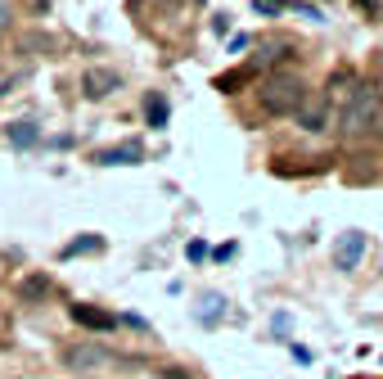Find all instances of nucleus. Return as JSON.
<instances>
[{
  "mask_svg": "<svg viewBox=\"0 0 383 379\" xmlns=\"http://www.w3.org/2000/svg\"><path fill=\"white\" fill-rule=\"evenodd\" d=\"M5 136H9V145H14V149H28V145L41 140V131H36V122L28 118V122H9V131H5Z\"/></svg>",
  "mask_w": 383,
  "mask_h": 379,
  "instance_id": "9",
  "label": "nucleus"
},
{
  "mask_svg": "<svg viewBox=\"0 0 383 379\" xmlns=\"http://www.w3.org/2000/svg\"><path fill=\"white\" fill-rule=\"evenodd\" d=\"M217 307H221V298H217V293H212V298H203V321H217Z\"/></svg>",
  "mask_w": 383,
  "mask_h": 379,
  "instance_id": "14",
  "label": "nucleus"
},
{
  "mask_svg": "<svg viewBox=\"0 0 383 379\" xmlns=\"http://www.w3.org/2000/svg\"><path fill=\"white\" fill-rule=\"evenodd\" d=\"M257 77V68L248 64V68H234V72H221V77H217V91H226V95H234V91H239V86H248V81Z\"/></svg>",
  "mask_w": 383,
  "mask_h": 379,
  "instance_id": "10",
  "label": "nucleus"
},
{
  "mask_svg": "<svg viewBox=\"0 0 383 379\" xmlns=\"http://www.w3.org/2000/svg\"><path fill=\"white\" fill-rule=\"evenodd\" d=\"M122 86V72L118 68H91L81 77V95L86 100H104V95H113Z\"/></svg>",
  "mask_w": 383,
  "mask_h": 379,
  "instance_id": "4",
  "label": "nucleus"
},
{
  "mask_svg": "<svg viewBox=\"0 0 383 379\" xmlns=\"http://www.w3.org/2000/svg\"><path fill=\"white\" fill-rule=\"evenodd\" d=\"M365 258V235L361 230H343L338 244H333V271H356Z\"/></svg>",
  "mask_w": 383,
  "mask_h": 379,
  "instance_id": "3",
  "label": "nucleus"
},
{
  "mask_svg": "<svg viewBox=\"0 0 383 379\" xmlns=\"http://www.w3.org/2000/svg\"><path fill=\"white\" fill-rule=\"evenodd\" d=\"M338 131L348 140H370V136H383V95L375 86H361L348 100V108H343L338 118Z\"/></svg>",
  "mask_w": 383,
  "mask_h": 379,
  "instance_id": "1",
  "label": "nucleus"
},
{
  "mask_svg": "<svg viewBox=\"0 0 383 379\" xmlns=\"http://www.w3.org/2000/svg\"><path fill=\"white\" fill-rule=\"evenodd\" d=\"M293 118H298L302 131H325L329 127V100H307Z\"/></svg>",
  "mask_w": 383,
  "mask_h": 379,
  "instance_id": "7",
  "label": "nucleus"
},
{
  "mask_svg": "<svg viewBox=\"0 0 383 379\" xmlns=\"http://www.w3.org/2000/svg\"><path fill=\"white\" fill-rule=\"evenodd\" d=\"M64 361L72 366V370H81V366H104V361H108V352H104V348H68V352H64Z\"/></svg>",
  "mask_w": 383,
  "mask_h": 379,
  "instance_id": "8",
  "label": "nucleus"
},
{
  "mask_svg": "<svg viewBox=\"0 0 383 379\" xmlns=\"http://www.w3.org/2000/svg\"><path fill=\"white\" fill-rule=\"evenodd\" d=\"M144 118H149V127H167V100L158 91L144 100Z\"/></svg>",
  "mask_w": 383,
  "mask_h": 379,
  "instance_id": "11",
  "label": "nucleus"
},
{
  "mask_svg": "<svg viewBox=\"0 0 383 379\" xmlns=\"http://www.w3.org/2000/svg\"><path fill=\"white\" fill-rule=\"evenodd\" d=\"M95 249H104V239L100 235H81V239H72L59 258H81V253H95Z\"/></svg>",
  "mask_w": 383,
  "mask_h": 379,
  "instance_id": "12",
  "label": "nucleus"
},
{
  "mask_svg": "<svg viewBox=\"0 0 383 379\" xmlns=\"http://www.w3.org/2000/svg\"><path fill=\"white\" fill-rule=\"evenodd\" d=\"M356 5H361V9H375V0H356Z\"/></svg>",
  "mask_w": 383,
  "mask_h": 379,
  "instance_id": "17",
  "label": "nucleus"
},
{
  "mask_svg": "<svg viewBox=\"0 0 383 379\" xmlns=\"http://www.w3.org/2000/svg\"><path fill=\"white\" fill-rule=\"evenodd\" d=\"M72 321H77L81 329H113L118 316L104 312V307H91V302H77V307H72Z\"/></svg>",
  "mask_w": 383,
  "mask_h": 379,
  "instance_id": "6",
  "label": "nucleus"
},
{
  "mask_svg": "<svg viewBox=\"0 0 383 379\" xmlns=\"http://www.w3.org/2000/svg\"><path fill=\"white\" fill-rule=\"evenodd\" d=\"M144 158V149L135 140H122V145H113V149H100L95 154V163L100 167H131V163H140Z\"/></svg>",
  "mask_w": 383,
  "mask_h": 379,
  "instance_id": "5",
  "label": "nucleus"
},
{
  "mask_svg": "<svg viewBox=\"0 0 383 379\" xmlns=\"http://www.w3.org/2000/svg\"><path fill=\"white\" fill-rule=\"evenodd\" d=\"M262 108L270 118H289V113H298V108L307 104V86H302V77H293V72H275L270 81H262Z\"/></svg>",
  "mask_w": 383,
  "mask_h": 379,
  "instance_id": "2",
  "label": "nucleus"
},
{
  "mask_svg": "<svg viewBox=\"0 0 383 379\" xmlns=\"http://www.w3.org/2000/svg\"><path fill=\"white\" fill-rule=\"evenodd\" d=\"M45 276H32V280H23V298H45Z\"/></svg>",
  "mask_w": 383,
  "mask_h": 379,
  "instance_id": "13",
  "label": "nucleus"
},
{
  "mask_svg": "<svg viewBox=\"0 0 383 379\" xmlns=\"http://www.w3.org/2000/svg\"><path fill=\"white\" fill-rule=\"evenodd\" d=\"M185 253H190V262H203V258H207V244H199V239H194Z\"/></svg>",
  "mask_w": 383,
  "mask_h": 379,
  "instance_id": "15",
  "label": "nucleus"
},
{
  "mask_svg": "<svg viewBox=\"0 0 383 379\" xmlns=\"http://www.w3.org/2000/svg\"><path fill=\"white\" fill-rule=\"evenodd\" d=\"M5 23H9V5H5V0H0V28H5Z\"/></svg>",
  "mask_w": 383,
  "mask_h": 379,
  "instance_id": "16",
  "label": "nucleus"
}]
</instances>
